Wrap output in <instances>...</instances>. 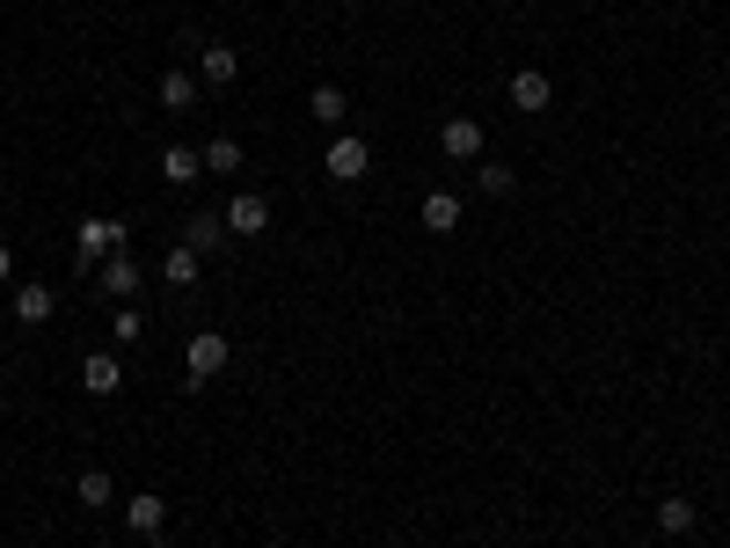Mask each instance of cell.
I'll return each instance as SVG.
<instances>
[{
    "label": "cell",
    "instance_id": "obj_20",
    "mask_svg": "<svg viewBox=\"0 0 730 548\" xmlns=\"http://www.w3.org/2000/svg\"><path fill=\"white\" fill-rule=\"evenodd\" d=\"M73 497H81V505H110V476L103 468H81V476H73Z\"/></svg>",
    "mask_w": 730,
    "mask_h": 548
},
{
    "label": "cell",
    "instance_id": "obj_21",
    "mask_svg": "<svg viewBox=\"0 0 730 548\" xmlns=\"http://www.w3.org/2000/svg\"><path fill=\"white\" fill-rule=\"evenodd\" d=\"M475 176H483V191H489V197H511V183H519L505 161H475Z\"/></svg>",
    "mask_w": 730,
    "mask_h": 548
},
{
    "label": "cell",
    "instance_id": "obj_5",
    "mask_svg": "<svg viewBox=\"0 0 730 548\" xmlns=\"http://www.w3.org/2000/svg\"><path fill=\"white\" fill-rule=\"evenodd\" d=\"M438 146H446V161H483V124L475 118H446V132H438Z\"/></svg>",
    "mask_w": 730,
    "mask_h": 548
},
{
    "label": "cell",
    "instance_id": "obj_15",
    "mask_svg": "<svg viewBox=\"0 0 730 548\" xmlns=\"http://www.w3.org/2000/svg\"><path fill=\"white\" fill-rule=\"evenodd\" d=\"M161 278L191 293V285H197V248H191V242H175V248H169V264H161Z\"/></svg>",
    "mask_w": 730,
    "mask_h": 548
},
{
    "label": "cell",
    "instance_id": "obj_13",
    "mask_svg": "<svg viewBox=\"0 0 730 548\" xmlns=\"http://www.w3.org/2000/svg\"><path fill=\"white\" fill-rule=\"evenodd\" d=\"M424 227H432V234H453V227H460V197H453V191H432V197H424Z\"/></svg>",
    "mask_w": 730,
    "mask_h": 548
},
{
    "label": "cell",
    "instance_id": "obj_19",
    "mask_svg": "<svg viewBox=\"0 0 730 548\" xmlns=\"http://www.w3.org/2000/svg\"><path fill=\"white\" fill-rule=\"evenodd\" d=\"M658 527L665 534H694V505H687V497H658Z\"/></svg>",
    "mask_w": 730,
    "mask_h": 548
},
{
    "label": "cell",
    "instance_id": "obj_10",
    "mask_svg": "<svg viewBox=\"0 0 730 548\" xmlns=\"http://www.w3.org/2000/svg\"><path fill=\"white\" fill-rule=\"evenodd\" d=\"M124 519H132V534H161V527H169V505H161L154 490H140L132 505H124Z\"/></svg>",
    "mask_w": 730,
    "mask_h": 548
},
{
    "label": "cell",
    "instance_id": "obj_24",
    "mask_svg": "<svg viewBox=\"0 0 730 548\" xmlns=\"http://www.w3.org/2000/svg\"><path fill=\"white\" fill-rule=\"evenodd\" d=\"M0 403H8V380H0Z\"/></svg>",
    "mask_w": 730,
    "mask_h": 548
},
{
    "label": "cell",
    "instance_id": "obj_4",
    "mask_svg": "<svg viewBox=\"0 0 730 548\" xmlns=\"http://www.w3.org/2000/svg\"><path fill=\"white\" fill-rule=\"evenodd\" d=\"M95 285H103L110 301H132V293H140V264H132V248L103 256V264H95Z\"/></svg>",
    "mask_w": 730,
    "mask_h": 548
},
{
    "label": "cell",
    "instance_id": "obj_8",
    "mask_svg": "<svg viewBox=\"0 0 730 548\" xmlns=\"http://www.w3.org/2000/svg\"><path fill=\"white\" fill-rule=\"evenodd\" d=\"M52 307H59V293H52V285H16V322H22V329H44V322H52Z\"/></svg>",
    "mask_w": 730,
    "mask_h": 548
},
{
    "label": "cell",
    "instance_id": "obj_2",
    "mask_svg": "<svg viewBox=\"0 0 730 548\" xmlns=\"http://www.w3.org/2000/svg\"><path fill=\"white\" fill-rule=\"evenodd\" d=\"M322 169H329L336 183H358L365 169H373V154H365V140H358V132H336V140H329V154H322Z\"/></svg>",
    "mask_w": 730,
    "mask_h": 548
},
{
    "label": "cell",
    "instance_id": "obj_16",
    "mask_svg": "<svg viewBox=\"0 0 730 548\" xmlns=\"http://www.w3.org/2000/svg\"><path fill=\"white\" fill-rule=\"evenodd\" d=\"M205 169H212V176H242V140H226V132H220V140L205 146Z\"/></svg>",
    "mask_w": 730,
    "mask_h": 548
},
{
    "label": "cell",
    "instance_id": "obj_14",
    "mask_svg": "<svg viewBox=\"0 0 730 548\" xmlns=\"http://www.w3.org/2000/svg\"><path fill=\"white\" fill-rule=\"evenodd\" d=\"M197 103V89H191V73L175 67V73H161V110H169V118H183V110Z\"/></svg>",
    "mask_w": 730,
    "mask_h": 548
},
{
    "label": "cell",
    "instance_id": "obj_12",
    "mask_svg": "<svg viewBox=\"0 0 730 548\" xmlns=\"http://www.w3.org/2000/svg\"><path fill=\"white\" fill-rule=\"evenodd\" d=\"M197 169H205V154H191V146H169V154H161V183H175V191L197 183Z\"/></svg>",
    "mask_w": 730,
    "mask_h": 548
},
{
    "label": "cell",
    "instance_id": "obj_1",
    "mask_svg": "<svg viewBox=\"0 0 730 548\" xmlns=\"http://www.w3.org/2000/svg\"><path fill=\"white\" fill-rule=\"evenodd\" d=\"M118 248H132V227H124V220H81V264H103Z\"/></svg>",
    "mask_w": 730,
    "mask_h": 548
},
{
    "label": "cell",
    "instance_id": "obj_23",
    "mask_svg": "<svg viewBox=\"0 0 730 548\" xmlns=\"http://www.w3.org/2000/svg\"><path fill=\"white\" fill-rule=\"evenodd\" d=\"M16 278V256H8V242H0V285Z\"/></svg>",
    "mask_w": 730,
    "mask_h": 548
},
{
    "label": "cell",
    "instance_id": "obj_17",
    "mask_svg": "<svg viewBox=\"0 0 730 548\" xmlns=\"http://www.w3.org/2000/svg\"><path fill=\"white\" fill-rule=\"evenodd\" d=\"M81 388H88V395H110V388H118V358L95 352V358L81 366Z\"/></svg>",
    "mask_w": 730,
    "mask_h": 548
},
{
    "label": "cell",
    "instance_id": "obj_6",
    "mask_svg": "<svg viewBox=\"0 0 730 548\" xmlns=\"http://www.w3.org/2000/svg\"><path fill=\"white\" fill-rule=\"evenodd\" d=\"M556 103V81H548V73H511V110H526V118H540V110Z\"/></svg>",
    "mask_w": 730,
    "mask_h": 548
},
{
    "label": "cell",
    "instance_id": "obj_9",
    "mask_svg": "<svg viewBox=\"0 0 730 548\" xmlns=\"http://www.w3.org/2000/svg\"><path fill=\"white\" fill-rule=\"evenodd\" d=\"M263 227H271V197L242 191L234 205H226V234H263Z\"/></svg>",
    "mask_w": 730,
    "mask_h": 548
},
{
    "label": "cell",
    "instance_id": "obj_7",
    "mask_svg": "<svg viewBox=\"0 0 730 548\" xmlns=\"http://www.w3.org/2000/svg\"><path fill=\"white\" fill-rule=\"evenodd\" d=\"M197 73H205V89H234V81H242V52H234V44H205V52H197Z\"/></svg>",
    "mask_w": 730,
    "mask_h": 548
},
{
    "label": "cell",
    "instance_id": "obj_25",
    "mask_svg": "<svg viewBox=\"0 0 730 548\" xmlns=\"http://www.w3.org/2000/svg\"><path fill=\"white\" fill-rule=\"evenodd\" d=\"M344 8H358V0H344Z\"/></svg>",
    "mask_w": 730,
    "mask_h": 548
},
{
    "label": "cell",
    "instance_id": "obj_18",
    "mask_svg": "<svg viewBox=\"0 0 730 548\" xmlns=\"http://www.w3.org/2000/svg\"><path fill=\"white\" fill-rule=\"evenodd\" d=\"M226 242V213H191V248L205 256V248Z\"/></svg>",
    "mask_w": 730,
    "mask_h": 548
},
{
    "label": "cell",
    "instance_id": "obj_22",
    "mask_svg": "<svg viewBox=\"0 0 730 548\" xmlns=\"http://www.w3.org/2000/svg\"><path fill=\"white\" fill-rule=\"evenodd\" d=\"M110 336H118V344H132V336H140V307H118V322H110Z\"/></svg>",
    "mask_w": 730,
    "mask_h": 548
},
{
    "label": "cell",
    "instance_id": "obj_3",
    "mask_svg": "<svg viewBox=\"0 0 730 548\" xmlns=\"http://www.w3.org/2000/svg\"><path fill=\"white\" fill-rule=\"evenodd\" d=\"M226 358H234V344H226L220 329H197L191 336V388H205L212 373H226Z\"/></svg>",
    "mask_w": 730,
    "mask_h": 548
},
{
    "label": "cell",
    "instance_id": "obj_11",
    "mask_svg": "<svg viewBox=\"0 0 730 548\" xmlns=\"http://www.w3.org/2000/svg\"><path fill=\"white\" fill-rule=\"evenodd\" d=\"M307 110H314V124H344L351 118V95L336 89V81H322V89L307 95Z\"/></svg>",
    "mask_w": 730,
    "mask_h": 548
}]
</instances>
